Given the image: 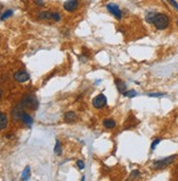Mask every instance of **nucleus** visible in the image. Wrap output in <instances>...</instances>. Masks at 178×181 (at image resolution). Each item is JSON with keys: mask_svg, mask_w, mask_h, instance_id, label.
Segmentation results:
<instances>
[{"mask_svg": "<svg viewBox=\"0 0 178 181\" xmlns=\"http://www.w3.org/2000/svg\"><path fill=\"white\" fill-rule=\"evenodd\" d=\"M92 104H93L94 107H95V108H97V109L104 108L105 106H106V104H107L106 96H105L104 94L97 95L96 97L93 98V100H92Z\"/></svg>", "mask_w": 178, "mask_h": 181, "instance_id": "39448f33", "label": "nucleus"}, {"mask_svg": "<svg viewBox=\"0 0 178 181\" xmlns=\"http://www.w3.org/2000/svg\"><path fill=\"white\" fill-rule=\"evenodd\" d=\"M77 166H78V168H79L80 170H82V169H84L85 168V163L83 162V160H78L77 162Z\"/></svg>", "mask_w": 178, "mask_h": 181, "instance_id": "6ab92c4d", "label": "nucleus"}, {"mask_svg": "<svg viewBox=\"0 0 178 181\" xmlns=\"http://www.w3.org/2000/svg\"><path fill=\"white\" fill-rule=\"evenodd\" d=\"M170 21L168 15H166L164 13H155L151 24H153L155 26V28H157V30L163 31L166 30L167 27L170 26Z\"/></svg>", "mask_w": 178, "mask_h": 181, "instance_id": "f257e3e1", "label": "nucleus"}, {"mask_svg": "<svg viewBox=\"0 0 178 181\" xmlns=\"http://www.w3.org/2000/svg\"><path fill=\"white\" fill-rule=\"evenodd\" d=\"M39 20H49L52 19V12L49 11H44V12H41L39 14Z\"/></svg>", "mask_w": 178, "mask_h": 181, "instance_id": "ddd939ff", "label": "nucleus"}, {"mask_svg": "<svg viewBox=\"0 0 178 181\" xmlns=\"http://www.w3.org/2000/svg\"><path fill=\"white\" fill-rule=\"evenodd\" d=\"M52 19L54 20V21H56V22L60 21V19H61L60 13H59V12H52Z\"/></svg>", "mask_w": 178, "mask_h": 181, "instance_id": "f3484780", "label": "nucleus"}, {"mask_svg": "<svg viewBox=\"0 0 178 181\" xmlns=\"http://www.w3.org/2000/svg\"><path fill=\"white\" fill-rule=\"evenodd\" d=\"M13 79L19 83H24V82L29 81L30 80V74L28 72H25L23 70L17 71V72L13 74Z\"/></svg>", "mask_w": 178, "mask_h": 181, "instance_id": "423d86ee", "label": "nucleus"}, {"mask_svg": "<svg viewBox=\"0 0 178 181\" xmlns=\"http://www.w3.org/2000/svg\"><path fill=\"white\" fill-rule=\"evenodd\" d=\"M123 95L127 96V97H134V96H137V92L133 91V89H130V91H126L123 93Z\"/></svg>", "mask_w": 178, "mask_h": 181, "instance_id": "dca6fc26", "label": "nucleus"}, {"mask_svg": "<svg viewBox=\"0 0 178 181\" xmlns=\"http://www.w3.org/2000/svg\"><path fill=\"white\" fill-rule=\"evenodd\" d=\"M30 176H31V168L29 167V166H26L25 169L23 170L21 178H22V180H28V179L30 178Z\"/></svg>", "mask_w": 178, "mask_h": 181, "instance_id": "4468645a", "label": "nucleus"}, {"mask_svg": "<svg viewBox=\"0 0 178 181\" xmlns=\"http://www.w3.org/2000/svg\"><path fill=\"white\" fill-rule=\"evenodd\" d=\"M76 119H77V115L74 111H68L65 115V121L66 122H73Z\"/></svg>", "mask_w": 178, "mask_h": 181, "instance_id": "9d476101", "label": "nucleus"}, {"mask_svg": "<svg viewBox=\"0 0 178 181\" xmlns=\"http://www.w3.org/2000/svg\"><path fill=\"white\" fill-rule=\"evenodd\" d=\"M78 7H79V0H67L63 3V9L68 12H73L77 10Z\"/></svg>", "mask_w": 178, "mask_h": 181, "instance_id": "0eeeda50", "label": "nucleus"}, {"mask_svg": "<svg viewBox=\"0 0 178 181\" xmlns=\"http://www.w3.org/2000/svg\"><path fill=\"white\" fill-rule=\"evenodd\" d=\"M21 104H22L23 107H26V108L30 109H36L39 107V102H37L36 97L33 96V95H26V96H24Z\"/></svg>", "mask_w": 178, "mask_h": 181, "instance_id": "7ed1b4c3", "label": "nucleus"}, {"mask_svg": "<svg viewBox=\"0 0 178 181\" xmlns=\"http://www.w3.org/2000/svg\"><path fill=\"white\" fill-rule=\"evenodd\" d=\"M168 2H170V5H172L173 7H174V8L176 9V10H178V3L176 2L175 0H168Z\"/></svg>", "mask_w": 178, "mask_h": 181, "instance_id": "4be33fe9", "label": "nucleus"}, {"mask_svg": "<svg viewBox=\"0 0 178 181\" xmlns=\"http://www.w3.org/2000/svg\"><path fill=\"white\" fill-rule=\"evenodd\" d=\"M1 95H2V91L0 89V97H1Z\"/></svg>", "mask_w": 178, "mask_h": 181, "instance_id": "393cba45", "label": "nucleus"}, {"mask_svg": "<svg viewBox=\"0 0 178 181\" xmlns=\"http://www.w3.org/2000/svg\"><path fill=\"white\" fill-rule=\"evenodd\" d=\"M177 158V155H172L170 157H166L164 159H160L156 160V162L153 163V168L154 169H163V168L170 166V164L175 162V159Z\"/></svg>", "mask_w": 178, "mask_h": 181, "instance_id": "f03ea898", "label": "nucleus"}, {"mask_svg": "<svg viewBox=\"0 0 178 181\" xmlns=\"http://www.w3.org/2000/svg\"><path fill=\"white\" fill-rule=\"evenodd\" d=\"M103 126H104L106 129H114L116 127V122L115 120L113 119H105L103 121Z\"/></svg>", "mask_w": 178, "mask_h": 181, "instance_id": "9b49d317", "label": "nucleus"}, {"mask_svg": "<svg viewBox=\"0 0 178 181\" xmlns=\"http://www.w3.org/2000/svg\"><path fill=\"white\" fill-rule=\"evenodd\" d=\"M21 120H22L25 124H29V126H30V124H32V122H33L32 117H31L30 115L25 114V112H23L22 116H21Z\"/></svg>", "mask_w": 178, "mask_h": 181, "instance_id": "f8f14e48", "label": "nucleus"}, {"mask_svg": "<svg viewBox=\"0 0 178 181\" xmlns=\"http://www.w3.org/2000/svg\"><path fill=\"white\" fill-rule=\"evenodd\" d=\"M161 142V140L160 139H156L155 141H153V143H152V145H151V149H155V147H156V145Z\"/></svg>", "mask_w": 178, "mask_h": 181, "instance_id": "412c9836", "label": "nucleus"}, {"mask_svg": "<svg viewBox=\"0 0 178 181\" xmlns=\"http://www.w3.org/2000/svg\"><path fill=\"white\" fill-rule=\"evenodd\" d=\"M7 124H8V118H7V115L0 111V130L6 129Z\"/></svg>", "mask_w": 178, "mask_h": 181, "instance_id": "1a4fd4ad", "label": "nucleus"}, {"mask_svg": "<svg viewBox=\"0 0 178 181\" xmlns=\"http://www.w3.org/2000/svg\"><path fill=\"white\" fill-rule=\"evenodd\" d=\"M150 97H162V96H164V93H150L148 94Z\"/></svg>", "mask_w": 178, "mask_h": 181, "instance_id": "aec40b11", "label": "nucleus"}, {"mask_svg": "<svg viewBox=\"0 0 178 181\" xmlns=\"http://www.w3.org/2000/svg\"><path fill=\"white\" fill-rule=\"evenodd\" d=\"M115 83H116V86H117V89L119 91V93H121V94H123V93L127 91V86L126 84L123 83L121 80H118V79H116L115 80Z\"/></svg>", "mask_w": 178, "mask_h": 181, "instance_id": "6e6552de", "label": "nucleus"}, {"mask_svg": "<svg viewBox=\"0 0 178 181\" xmlns=\"http://www.w3.org/2000/svg\"><path fill=\"white\" fill-rule=\"evenodd\" d=\"M131 176H132V177H139V176H140V173H139L138 170H133V171L131 173Z\"/></svg>", "mask_w": 178, "mask_h": 181, "instance_id": "b1692460", "label": "nucleus"}, {"mask_svg": "<svg viewBox=\"0 0 178 181\" xmlns=\"http://www.w3.org/2000/svg\"><path fill=\"white\" fill-rule=\"evenodd\" d=\"M13 14V11L12 10H7L5 11L2 14H1V16H0V20H2V21H5V20H7L8 18H10V16Z\"/></svg>", "mask_w": 178, "mask_h": 181, "instance_id": "2eb2a0df", "label": "nucleus"}, {"mask_svg": "<svg viewBox=\"0 0 178 181\" xmlns=\"http://www.w3.org/2000/svg\"><path fill=\"white\" fill-rule=\"evenodd\" d=\"M106 8L107 10H108V12H110L113 15L115 16V19L121 20V18H123V12H121L119 5H115V3H107Z\"/></svg>", "mask_w": 178, "mask_h": 181, "instance_id": "20e7f679", "label": "nucleus"}, {"mask_svg": "<svg viewBox=\"0 0 178 181\" xmlns=\"http://www.w3.org/2000/svg\"><path fill=\"white\" fill-rule=\"evenodd\" d=\"M55 153H56V154H58V155L61 154V146H60V142H59V141H56Z\"/></svg>", "mask_w": 178, "mask_h": 181, "instance_id": "a211bd4d", "label": "nucleus"}, {"mask_svg": "<svg viewBox=\"0 0 178 181\" xmlns=\"http://www.w3.org/2000/svg\"><path fill=\"white\" fill-rule=\"evenodd\" d=\"M34 2L37 5H44V1L43 0H34Z\"/></svg>", "mask_w": 178, "mask_h": 181, "instance_id": "5701e85b", "label": "nucleus"}]
</instances>
